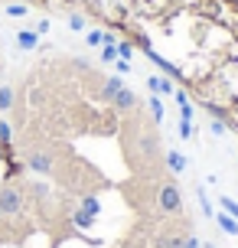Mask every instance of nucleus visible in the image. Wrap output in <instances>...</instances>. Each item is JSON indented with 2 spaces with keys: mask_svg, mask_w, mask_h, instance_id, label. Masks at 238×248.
I'll use <instances>...</instances> for the list:
<instances>
[{
  "mask_svg": "<svg viewBox=\"0 0 238 248\" xmlns=\"http://www.w3.org/2000/svg\"><path fill=\"white\" fill-rule=\"evenodd\" d=\"M157 209L166 212V216H179L183 212V193H179L176 180H163L157 186Z\"/></svg>",
  "mask_w": 238,
  "mask_h": 248,
  "instance_id": "1",
  "label": "nucleus"
},
{
  "mask_svg": "<svg viewBox=\"0 0 238 248\" xmlns=\"http://www.w3.org/2000/svg\"><path fill=\"white\" fill-rule=\"evenodd\" d=\"M23 193H20V189H16V186H0V212H3V216H20V212H23Z\"/></svg>",
  "mask_w": 238,
  "mask_h": 248,
  "instance_id": "2",
  "label": "nucleus"
},
{
  "mask_svg": "<svg viewBox=\"0 0 238 248\" xmlns=\"http://www.w3.org/2000/svg\"><path fill=\"white\" fill-rule=\"evenodd\" d=\"M26 167H30L33 173L49 176L52 173V157L46 154V150H30V154H26Z\"/></svg>",
  "mask_w": 238,
  "mask_h": 248,
  "instance_id": "3",
  "label": "nucleus"
},
{
  "mask_svg": "<svg viewBox=\"0 0 238 248\" xmlns=\"http://www.w3.org/2000/svg\"><path fill=\"white\" fill-rule=\"evenodd\" d=\"M111 105L118 108V111H134V108H137V95H134V92L124 85V88H121V92L111 98Z\"/></svg>",
  "mask_w": 238,
  "mask_h": 248,
  "instance_id": "4",
  "label": "nucleus"
},
{
  "mask_svg": "<svg viewBox=\"0 0 238 248\" xmlns=\"http://www.w3.org/2000/svg\"><path fill=\"white\" fill-rule=\"evenodd\" d=\"M16 46L23 52H33L39 46V33L36 30H20V33H16Z\"/></svg>",
  "mask_w": 238,
  "mask_h": 248,
  "instance_id": "5",
  "label": "nucleus"
},
{
  "mask_svg": "<svg viewBox=\"0 0 238 248\" xmlns=\"http://www.w3.org/2000/svg\"><path fill=\"white\" fill-rule=\"evenodd\" d=\"M124 88V78L121 75H111V78H104V85H101V101H111L118 92Z\"/></svg>",
  "mask_w": 238,
  "mask_h": 248,
  "instance_id": "6",
  "label": "nucleus"
},
{
  "mask_svg": "<svg viewBox=\"0 0 238 248\" xmlns=\"http://www.w3.org/2000/svg\"><path fill=\"white\" fill-rule=\"evenodd\" d=\"M147 88H150L153 95H173V82L163 78V75H150L147 78Z\"/></svg>",
  "mask_w": 238,
  "mask_h": 248,
  "instance_id": "7",
  "label": "nucleus"
},
{
  "mask_svg": "<svg viewBox=\"0 0 238 248\" xmlns=\"http://www.w3.org/2000/svg\"><path fill=\"white\" fill-rule=\"evenodd\" d=\"M163 160H166V167H170V173H183V170H186V157H183L179 150H166Z\"/></svg>",
  "mask_w": 238,
  "mask_h": 248,
  "instance_id": "8",
  "label": "nucleus"
},
{
  "mask_svg": "<svg viewBox=\"0 0 238 248\" xmlns=\"http://www.w3.org/2000/svg\"><path fill=\"white\" fill-rule=\"evenodd\" d=\"M215 222H219V229H222L225 235H238V219H232L228 212H219V216H215Z\"/></svg>",
  "mask_w": 238,
  "mask_h": 248,
  "instance_id": "9",
  "label": "nucleus"
},
{
  "mask_svg": "<svg viewBox=\"0 0 238 248\" xmlns=\"http://www.w3.org/2000/svg\"><path fill=\"white\" fill-rule=\"evenodd\" d=\"M183 238L186 235H179V232H166L157 238V248H183Z\"/></svg>",
  "mask_w": 238,
  "mask_h": 248,
  "instance_id": "10",
  "label": "nucleus"
},
{
  "mask_svg": "<svg viewBox=\"0 0 238 248\" xmlns=\"http://www.w3.org/2000/svg\"><path fill=\"white\" fill-rule=\"evenodd\" d=\"M150 118H153V124H160L163 121V101H160V95H150Z\"/></svg>",
  "mask_w": 238,
  "mask_h": 248,
  "instance_id": "11",
  "label": "nucleus"
},
{
  "mask_svg": "<svg viewBox=\"0 0 238 248\" xmlns=\"http://www.w3.org/2000/svg\"><path fill=\"white\" fill-rule=\"evenodd\" d=\"M3 13H7V16H13V20H23L26 13H30V7H26V3H7V7H3Z\"/></svg>",
  "mask_w": 238,
  "mask_h": 248,
  "instance_id": "12",
  "label": "nucleus"
},
{
  "mask_svg": "<svg viewBox=\"0 0 238 248\" xmlns=\"http://www.w3.org/2000/svg\"><path fill=\"white\" fill-rule=\"evenodd\" d=\"M10 108H13V88L0 85V111H10Z\"/></svg>",
  "mask_w": 238,
  "mask_h": 248,
  "instance_id": "13",
  "label": "nucleus"
},
{
  "mask_svg": "<svg viewBox=\"0 0 238 248\" xmlns=\"http://www.w3.org/2000/svg\"><path fill=\"white\" fill-rule=\"evenodd\" d=\"M219 206H222V209H225L232 219H238V202H235L232 196H219Z\"/></svg>",
  "mask_w": 238,
  "mask_h": 248,
  "instance_id": "14",
  "label": "nucleus"
},
{
  "mask_svg": "<svg viewBox=\"0 0 238 248\" xmlns=\"http://www.w3.org/2000/svg\"><path fill=\"white\" fill-rule=\"evenodd\" d=\"M85 43H88V46H104V30H88Z\"/></svg>",
  "mask_w": 238,
  "mask_h": 248,
  "instance_id": "15",
  "label": "nucleus"
},
{
  "mask_svg": "<svg viewBox=\"0 0 238 248\" xmlns=\"http://www.w3.org/2000/svg\"><path fill=\"white\" fill-rule=\"evenodd\" d=\"M118 59V43H104L101 46V62H114Z\"/></svg>",
  "mask_w": 238,
  "mask_h": 248,
  "instance_id": "16",
  "label": "nucleus"
},
{
  "mask_svg": "<svg viewBox=\"0 0 238 248\" xmlns=\"http://www.w3.org/2000/svg\"><path fill=\"white\" fill-rule=\"evenodd\" d=\"M82 209H85L88 216H98V212H101V202L95 196H85V199H82Z\"/></svg>",
  "mask_w": 238,
  "mask_h": 248,
  "instance_id": "17",
  "label": "nucleus"
},
{
  "mask_svg": "<svg viewBox=\"0 0 238 248\" xmlns=\"http://www.w3.org/2000/svg\"><path fill=\"white\" fill-rule=\"evenodd\" d=\"M91 222H95V216H88L85 209H75V225L78 229H91Z\"/></svg>",
  "mask_w": 238,
  "mask_h": 248,
  "instance_id": "18",
  "label": "nucleus"
},
{
  "mask_svg": "<svg viewBox=\"0 0 238 248\" xmlns=\"http://www.w3.org/2000/svg\"><path fill=\"white\" fill-rule=\"evenodd\" d=\"M10 140H13L10 124H7V121H0V147H10Z\"/></svg>",
  "mask_w": 238,
  "mask_h": 248,
  "instance_id": "19",
  "label": "nucleus"
},
{
  "mask_svg": "<svg viewBox=\"0 0 238 248\" xmlns=\"http://www.w3.org/2000/svg\"><path fill=\"white\" fill-rule=\"evenodd\" d=\"M69 30L82 33V30H85V16H82V13H69Z\"/></svg>",
  "mask_w": 238,
  "mask_h": 248,
  "instance_id": "20",
  "label": "nucleus"
},
{
  "mask_svg": "<svg viewBox=\"0 0 238 248\" xmlns=\"http://www.w3.org/2000/svg\"><path fill=\"white\" fill-rule=\"evenodd\" d=\"M131 56H134V46H131V43H118V59L131 62Z\"/></svg>",
  "mask_w": 238,
  "mask_h": 248,
  "instance_id": "21",
  "label": "nucleus"
},
{
  "mask_svg": "<svg viewBox=\"0 0 238 248\" xmlns=\"http://www.w3.org/2000/svg\"><path fill=\"white\" fill-rule=\"evenodd\" d=\"M179 137H183V140H193V121H183V118H179Z\"/></svg>",
  "mask_w": 238,
  "mask_h": 248,
  "instance_id": "22",
  "label": "nucleus"
},
{
  "mask_svg": "<svg viewBox=\"0 0 238 248\" xmlns=\"http://www.w3.org/2000/svg\"><path fill=\"white\" fill-rule=\"evenodd\" d=\"M199 202H202V212L212 216V202H209V196H206V189H199Z\"/></svg>",
  "mask_w": 238,
  "mask_h": 248,
  "instance_id": "23",
  "label": "nucleus"
},
{
  "mask_svg": "<svg viewBox=\"0 0 238 248\" xmlns=\"http://www.w3.org/2000/svg\"><path fill=\"white\" fill-rule=\"evenodd\" d=\"M183 248H202V242L196 235H186V238H183Z\"/></svg>",
  "mask_w": 238,
  "mask_h": 248,
  "instance_id": "24",
  "label": "nucleus"
},
{
  "mask_svg": "<svg viewBox=\"0 0 238 248\" xmlns=\"http://www.w3.org/2000/svg\"><path fill=\"white\" fill-rule=\"evenodd\" d=\"M114 69L124 75V72H131V62H127V59H114Z\"/></svg>",
  "mask_w": 238,
  "mask_h": 248,
  "instance_id": "25",
  "label": "nucleus"
},
{
  "mask_svg": "<svg viewBox=\"0 0 238 248\" xmlns=\"http://www.w3.org/2000/svg\"><path fill=\"white\" fill-rule=\"evenodd\" d=\"M36 33H39V36H43V33H49V20H39V23H36Z\"/></svg>",
  "mask_w": 238,
  "mask_h": 248,
  "instance_id": "26",
  "label": "nucleus"
},
{
  "mask_svg": "<svg viewBox=\"0 0 238 248\" xmlns=\"http://www.w3.org/2000/svg\"><path fill=\"white\" fill-rule=\"evenodd\" d=\"M212 134H225V124H222V121H212Z\"/></svg>",
  "mask_w": 238,
  "mask_h": 248,
  "instance_id": "27",
  "label": "nucleus"
},
{
  "mask_svg": "<svg viewBox=\"0 0 238 248\" xmlns=\"http://www.w3.org/2000/svg\"><path fill=\"white\" fill-rule=\"evenodd\" d=\"M202 248H215V245H212V242H206V245H202Z\"/></svg>",
  "mask_w": 238,
  "mask_h": 248,
  "instance_id": "28",
  "label": "nucleus"
},
{
  "mask_svg": "<svg viewBox=\"0 0 238 248\" xmlns=\"http://www.w3.org/2000/svg\"><path fill=\"white\" fill-rule=\"evenodd\" d=\"M0 219H3V212H0Z\"/></svg>",
  "mask_w": 238,
  "mask_h": 248,
  "instance_id": "29",
  "label": "nucleus"
}]
</instances>
